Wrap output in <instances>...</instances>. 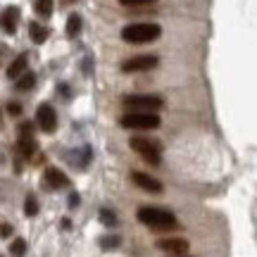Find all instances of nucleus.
Here are the masks:
<instances>
[{
    "label": "nucleus",
    "instance_id": "3",
    "mask_svg": "<svg viewBox=\"0 0 257 257\" xmlns=\"http://www.w3.org/2000/svg\"><path fill=\"white\" fill-rule=\"evenodd\" d=\"M162 119L157 112H126L119 117V126L131 128V131H155L160 128Z\"/></svg>",
    "mask_w": 257,
    "mask_h": 257
},
{
    "label": "nucleus",
    "instance_id": "12",
    "mask_svg": "<svg viewBox=\"0 0 257 257\" xmlns=\"http://www.w3.org/2000/svg\"><path fill=\"white\" fill-rule=\"evenodd\" d=\"M29 36H31V41H34V43H46L48 36H50V29L34 22V24H29Z\"/></svg>",
    "mask_w": 257,
    "mask_h": 257
},
{
    "label": "nucleus",
    "instance_id": "6",
    "mask_svg": "<svg viewBox=\"0 0 257 257\" xmlns=\"http://www.w3.org/2000/svg\"><path fill=\"white\" fill-rule=\"evenodd\" d=\"M157 60L155 55H136L131 57V60H124L121 62V72L124 74H136V72H150V69H155L157 67Z\"/></svg>",
    "mask_w": 257,
    "mask_h": 257
},
{
    "label": "nucleus",
    "instance_id": "23",
    "mask_svg": "<svg viewBox=\"0 0 257 257\" xmlns=\"http://www.w3.org/2000/svg\"><path fill=\"white\" fill-rule=\"evenodd\" d=\"M0 236H3V238H10V236H12V226H10V224H0Z\"/></svg>",
    "mask_w": 257,
    "mask_h": 257
},
{
    "label": "nucleus",
    "instance_id": "24",
    "mask_svg": "<svg viewBox=\"0 0 257 257\" xmlns=\"http://www.w3.org/2000/svg\"><path fill=\"white\" fill-rule=\"evenodd\" d=\"M79 200H81V198H79V193H72V195H69V207H76Z\"/></svg>",
    "mask_w": 257,
    "mask_h": 257
},
{
    "label": "nucleus",
    "instance_id": "22",
    "mask_svg": "<svg viewBox=\"0 0 257 257\" xmlns=\"http://www.w3.org/2000/svg\"><path fill=\"white\" fill-rule=\"evenodd\" d=\"M8 112L12 117H17V114H22V105L19 102H8Z\"/></svg>",
    "mask_w": 257,
    "mask_h": 257
},
{
    "label": "nucleus",
    "instance_id": "14",
    "mask_svg": "<svg viewBox=\"0 0 257 257\" xmlns=\"http://www.w3.org/2000/svg\"><path fill=\"white\" fill-rule=\"evenodd\" d=\"M81 29H83L81 15H69V19H67V36H69V38H76L79 34H81Z\"/></svg>",
    "mask_w": 257,
    "mask_h": 257
},
{
    "label": "nucleus",
    "instance_id": "10",
    "mask_svg": "<svg viewBox=\"0 0 257 257\" xmlns=\"http://www.w3.org/2000/svg\"><path fill=\"white\" fill-rule=\"evenodd\" d=\"M131 179H134V184H136L138 188H143V191H148V193H162V184H160L157 179H153L150 174L134 172V174H131Z\"/></svg>",
    "mask_w": 257,
    "mask_h": 257
},
{
    "label": "nucleus",
    "instance_id": "9",
    "mask_svg": "<svg viewBox=\"0 0 257 257\" xmlns=\"http://www.w3.org/2000/svg\"><path fill=\"white\" fill-rule=\"evenodd\" d=\"M157 248L160 250H165V252H169V255H176V257H181L188 252V240L184 238H162V240H157Z\"/></svg>",
    "mask_w": 257,
    "mask_h": 257
},
{
    "label": "nucleus",
    "instance_id": "7",
    "mask_svg": "<svg viewBox=\"0 0 257 257\" xmlns=\"http://www.w3.org/2000/svg\"><path fill=\"white\" fill-rule=\"evenodd\" d=\"M36 121H38V126H41L43 134H53V131L57 128L55 107H53V105H48V102H43V105L36 110Z\"/></svg>",
    "mask_w": 257,
    "mask_h": 257
},
{
    "label": "nucleus",
    "instance_id": "15",
    "mask_svg": "<svg viewBox=\"0 0 257 257\" xmlns=\"http://www.w3.org/2000/svg\"><path fill=\"white\" fill-rule=\"evenodd\" d=\"M36 86V74L34 72H24L22 76H17V88L19 91H31Z\"/></svg>",
    "mask_w": 257,
    "mask_h": 257
},
{
    "label": "nucleus",
    "instance_id": "13",
    "mask_svg": "<svg viewBox=\"0 0 257 257\" xmlns=\"http://www.w3.org/2000/svg\"><path fill=\"white\" fill-rule=\"evenodd\" d=\"M24 72H27V55H19L17 60L8 67V79H12V81H15V79H17V76H22Z\"/></svg>",
    "mask_w": 257,
    "mask_h": 257
},
{
    "label": "nucleus",
    "instance_id": "8",
    "mask_svg": "<svg viewBox=\"0 0 257 257\" xmlns=\"http://www.w3.org/2000/svg\"><path fill=\"white\" fill-rule=\"evenodd\" d=\"M19 24V8L17 5H8V8L0 12V29L5 34H15Z\"/></svg>",
    "mask_w": 257,
    "mask_h": 257
},
{
    "label": "nucleus",
    "instance_id": "2",
    "mask_svg": "<svg viewBox=\"0 0 257 257\" xmlns=\"http://www.w3.org/2000/svg\"><path fill=\"white\" fill-rule=\"evenodd\" d=\"M136 217L141 224H146V226L155 231L174 229L176 226V217L169 210H162V207H141Z\"/></svg>",
    "mask_w": 257,
    "mask_h": 257
},
{
    "label": "nucleus",
    "instance_id": "5",
    "mask_svg": "<svg viewBox=\"0 0 257 257\" xmlns=\"http://www.w3.org/2000/svg\"><path fill=\"white\" fill-rule=\"evenodd\" d=\"M121 105L128 112H157L165 107V100L160 95H124Z\"/></svg>",
    "mask_w": 257,
    "mask_h": 257
},
{
    "label": "nucleus",
    "instance_id": "1",
    "mask_svg": "<svg viewBox=\"0 0 257 257\" xmlns=\"http://www.w3.org/2000/svg\"><path fill=\"white\" fill-rule=\"evenodd\" d=\"M162 36L160 24H150V22H138V24H126L121 29V41L131 43V46H146L153 43Z\"/></svg>",
    "mask_w": 257,
    "mask_h": 257
},
{
    "label": "nucleus",
    "instance_id": "26",
    "mask_svg": "<svg viewBox=\"0 0 257 257\" xmlns=\"http://www.w3.org/2000/svg\"><path fill=\"white\" fill-rule=\"evenodd\" d=\"M181 257H184V255H181Z\"/></svg>",
    "mask_w": 257,
    "mask_h": 257
},
{
    "label": "nucleus",
    "instance_id": "20",
    "mask_svg": "<svg viewBox=\"0 0 257 257\" xmlns=\"http://www.w3.org/2000/svg\"><path fill=\"white\" fill-rule=\"evenodd\" d=\"M100 221L105 226H114V224H117V214L112 210H100Z\"/></svg>",
    "mask_w": 257,
    "mask_h": 257
},
{
    "label": "nucleus",
    "instance_id": "25",
    "mask_svg": "<svg viewBox=\"0 0 257 257\" xmlns=\"http://www.w3.org/2000/svg\"><path fill=\"white\" fill-rule=\"evenodd\" d=\"M72 3H76V0H62V8H69Z\"/></svg>",
    "mask_w": 257,
    "mask_h": 257
},
{
    "label": "nucleus",
    "instance_id": "4",
    "mask_svg": "<svg viewBox=\"0 0 257 257\" xmlns=\"http://www.w3.org/2000/svg\"><path fill=\"white\" fill-rule=\"evenodd\" d=\"M128 146H131V150H136L146 162H150L153 167H160V160H162L160 141H153V138H146V136H134L128 141Z\"/></svg>",
    "mask_w": 257,
    "mask_h": 257
},
{
    "label": "nucleus",
    "instance_id": "21",
    "mask_svg": "<svg viewBox=\"0 0 257 257\" xmlns=\"http://www.w3.org/2000/svg\"><path fill=\"white\" fill-rule=\"evenodd\" d=\"M150 3H155V0H119V5L124 8H141V5H150Z\"/></svg>",
    "mask_w": 257,
    "mask_h": 257
},
{
    "label": "nucleus",
    "instance_id": "16",
    "mask_svg": "<svg viewBox=\"0 0 257 257\" xmlns=\"http://www.w3.org/2000/svg\"><path fill=\"white\" fill-rule=\"evenodd\" d=\"M34 10H36L38 17L48 19L50 15H53V0H36V5H34Z\"/></svg>",
    "mask_w": 257,
    "mask_h": 257
},
{
    "label": "nucleus",
    "instance_id": "11",
    "mask_svg": "<svg viewBox=\"0 0 257 257\" xmlns=\"http://www.w3.org/2000/svg\"><path fill=\"white\" fill-rule=\"evenodd\" d=\"M46 184L50 186V188H67L69 186V176L64 174V172H60L57 167H48L46 169Z\"/></svg>",
    "mask_w": 257,
    "mask_h": 257
},
{
    "label": "nucleus",
    "instance_id": "18",
    "mask_svg": "<svg viewBox=\"0 0 257 257\" xmlns=\"http://www.w3.org/2000/svg\"><path fill=\"white\" fill-rule=\"evenodd\" d=\"M24 214H27V217H36V214H38V200H36V195H34V193H31V195H27Z\"/></svg>",
    "mask_w": 257,
    "mask_h": 257
},
{
    "label": "nucleus",
    "instance_id": "19",
    "mask_svg": "<svg viewBox=\"0 0 257 257\" xmlns=\"http://www.w3.org/2000/svg\"><path fill=\"white\" fill-rule=\"evenodd\" d=\"M119 243H121L119 236H102V238H100V248L102 250H114Z\"/></svg>",
    "mask_w": 257,
    "mask_h": 257
},
{
    "label": "nucleus",
    "instance_id": "17",
    "mask_svg": "<svg viewBox=\"0 0 257 257\" xmlns=\"http://www.w3.org/2000/svg\"><path fill=\"white\" fill-rule=\"evenodd\" d=\"M24 252H27V240L24 238H17L10 243V255L12 257H24Z\"/></svg>",
    "mask_w": 257,
    "mask_h": 257
}]
</instances>
